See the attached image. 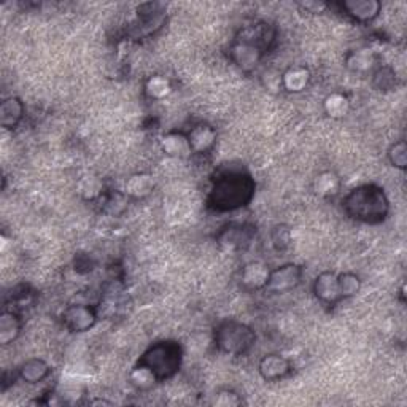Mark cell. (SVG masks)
I'll use <instances>...</instances> for the list:
<instances>
[{
  "label": "cell",
  "instance_id": "cell-1",
  "mask_svg": "<svg viewBox=\"0 0 407 407\" xmlns=\"http://www.w3.org/2000/svg\"><path fill=\"white\" fill-rule=\"evenodd\" d=\"M276 37V32L266 23L248 25L240 30L229 48L231 61L244 72H250L263 59L266 49Z\"/></svg>",
  "mask_w": 407,
  "mask_h": 407
},
{
  "label": "cell",
  "instance_id": "cell-2",
  "mask_svg": "<svg viewBox=\"0 0 407 407\" xmlns=\"http://www.w3.org/2000/svg\"><path fill=\"white\" fill-rule=\"evenodd\" d=\"M343 208L353 220L374 225V223H380L387 218L390 202H388L384 189L377 184H362L346 196Z\"/></svg>",
  "mask_w": 407,
  "mask_h": 407
},
{
  "label": "cell",
  "instance_id": "cell-3",
  "mask_svg": "<svg viewBox=\"0 0 407 407\" xmlns=\"http://www.w3.org/2000/svg\"><path fill=\"white\" fill-rule=\"evenodd\" d=\"M253 189L254 187L250 177L231 172L216 178L210 201L218 210H234L245 206L252 199Z\"/></svg>",
  "mask_w": 407,
  "mask_h": 407
},
{
  "label": "cell",
  "instance_id": "cell-4",
  "mask_svg": "<svg viewBox=\"0 0 407 407\" xmlns=\"http://www.w3.org/2000/svg\"><path fill=\"white\" fill-rule=\"evenodd\" d=\"M256 336L245 323L226 320L221 322L215 329V343L221 352L228 355H244L253 347Z\"/></svg>",
  "mask_w": 407,
  "mask_h": 407
},
{
  "label": "cell",
  "instance_id": "cell-5",
  "mask_svg": "<svg viewBox=\"0 0 407 407\" xmlns=\"http://www.w3.org/2000/svg\"><path fill=\"white\" fill-rule=\"evenodd\" d=\"M182 350L175 342H158L151 346L140 358V365L148 366L158 379L172 377L180 367Z\"/></svg>",
  "mask_w": 407,
  "mask_h": 407
},
{
  "label": "cell",
  "instance_id": "cell-6",
  "mask_svg": "<svg viewBox=\"0 0 407 407\" xmlns=\"http://www.w3.org/2000/svg\"><path fill=\"white\" fill-rule=\"evenodd\" d=\"M302 267L295 263H288L271 271L266 288L269 293H286L295 290L301 283Z\"/></svg>",
  "mask_w": 407,
  "mask_h": 407
},
{
  "label": "cell",
  "instance_id": "cell-7",
  "mask_svg": "<svg viewBox=\"0 0 407 407\" xmlns=\"http://www.w3.org/2000/svg\"><path fill=\"white\" fill-rule=\"evenodd\" d=\"M99 314L93 307L88 305H70L62 314L64 324L73 333H85V331L91 329L95 322H98Z\"/></svg>",
  "mask_w": 407,
  "mask_h": 407
},
{
  "label": "cell",
  "instance_id": "cell-8",
  "mask_svg": "<svg viewBox=\"0 0 407 407\" xmlns=\"http://www.w3.org/2000/svg\"><path fill=\"white\" fill-rule=\"evenodd\" d=\"M254 228L248 225H229L218 234V244L228 252L242 250L250 245Z\"/></svg>",
  "mask_w": 407,
  "mask_h": 407
},
{
  "label": "cell",
  "instance_id": "cell-9",
  "mask_svg": "<svg viewBox=\"0 0 407 407\" xmlns=\"http://www.w3.org/2000/svg\"><path fill=\"white\" fill-rule=\"evenodd\" d=\"M314 293L318 301H322L326 305H336L337 302L342 301L337 273L322 272L314 282Z\"/></svg>",
  "mask_w": 407,
  "mask_h": 407
},
{
  "label": "cell",
  "instance_id": "cell-10",
  "mask_svg": "<svg viewBox=\"0 0 407 407\" xmlns=\"http://www.w3.org/2000/svg\"><path fill=\"white\" fill-rule=\"evenodd\" d=\"M339 6L346 11V15L358 23L374 21L382 8L377 0H346V2H341Z\"/></svg>",
  "mask_w": 407,
  "mask_h": 407
},
{
  "label": "cell",
  "instance_id": "cell-11",
  "mask_svg": "<svg viewBox=\"0 0 407 407\" xmlns=\"http://www.w3.org/2000/svg\"><path fill=\"white\" fill-rule=\"evenodd\" d=\"M269 273L271 269L264 263H261V261H252V263H248L242 267L240 272L242 288H245L248 291L264 290L267 280H269Z\"/></svg>",
  "mask_w": 407,
  "mask_h": 407
},
{
  "label": "cell",
  "instance_id": "cell-12",
  "mask_svg": "<svg viewBox=\"0 0 407 407\" xmlns=\"http://www.w3.org/2000/svg\"><path fill=\"white\" fill-rule=\"evenodd\" d=\"M159 145H161V150L164 151V155H167L170 158L187 159L193 155L188 136L183 132L172 131V132L164 134L161 140H159Z\"/></svg>",
  "mask_w": 407,
  "mask_h": 407
},
{
  "label": "cell",
  "instance_id": "cell-13",
  "mask_svg": "<svg viewBox=\"0 0 407 407\" xmlns=\"http://www.w3.org/2000/svg\"><path fill=\"white\" fill-rule=\"evenodd\" d=\"M258 369H259L261 377L267 382H273V380L283 379L285 375H288L291 371V365L285 356L271 353L261 358Z\"/></svg>",
  "mask_w": 407,
  "mask_h": 407
},
{
  "label": "cell",
  "instance_id": "cell-14",
  "mask_svg": "<svg viewBox=\"0 0 407 407\" xmlns=\"http://www.w3.org/2000/svg\"><path fill=\"white\" fill-rule=\"evenodd\" d=\"M191 150L197 155H207L216 143V131L210 124H196L188 134Z\"/></svg>",
  "mask_w": 407,
  "mask_h": 407
},
{
  "label": "cell",
  "instance_id": "cell-15",
  "mask_svg": "<svg viewBox=\"0 0 407 407\" xmlns=\"http://www.w3.org/2000/svg\"><path fill=\"white\" fill-rule=\"evenodd\" d=\"M24 117V104L21 99L8 98L0 105V124L5 129H15Z\"/></svg>",
  "mask_w": 407,
  "mask_h": 407
},
{
  "label": "cell",
  "instance_id": "cell-16",
  "mask_svg": "<svg viewBox=\"0 0 407 407\" xmlns=\"http://www.w3.org/2000/svg\"><path fill=\"white\" fill-rule=\"evenodd\" d=\"M310 83L309 69L302 66H295L286 69L282 73V86L288 93H301Z\"/></svg>",
  "mask_w": 407,
  "mask_h": 407
},
{
  "label": "cell",
  "instance_id": "cell-17",
  "mask_svg": "<svg viewBox=\"0 0 407 407\" xmlns=\"http://www.w3.org/2000/svg\"><path fill=\"white\" fill-rule=\"evenodd\" d=\"M49 372V365L42 358H30L19 367V377L28 382V384H38V382L47 379Z\"/></svg>",
  "mask_w": 407,
  "mask_h": 407
},
{
  "label": "cell",
  "instance_id": "cell-18",
  "mask_svg": "<svg viewBox=\"0 0 407 407\" xmlns=\"http://www.w3.org/2000/svg\"><path fill=\"white\" fill-rule=\"evenodd\" d=\"M153 188H155V180L150 174H136L126 180L124 194L132 199H142L151 194Z\"/></svg>",
  "mask_w": 407,
  "mask_h": 407
},
{
  "label": "cell",
  "instance_id": "cell-19",
  "mask_svg": "<svg viewBox=\"0 0 407 407\" xmlns=\"http://www.w3.org/2000/svg\"><path fill=\"white\" fill-rule=\"evenodd\" d=\"M341 178L333 170H323L315 177L314 191L320 197H334L341 191Z\"/></svg>",
  "mask_w": 407,
  "mask_h": 407
},
{
  "label": "cell",
  "instance_id": "cell-20",
  "mask_svg": "<svg viewBox=\"0 0 407 407\" xmlns=\"http://www.w3.org/2000/svg\"><path fill=\"white\" fill-rule=\"evenodd\" d=\"M324 113L333 119H341L347 117L350 112V100L346 94L342 93H331L323 100Z\"/></svg>",
  "mask_w": 407,
  "mask_h": 407
},
{
  "label": "cell",
  "instance_id": "cell-21",
  "mask_svg": "<svg viewBox=\"0 0 407 407\" xmlns=\"http://www.w3.org/2000/svg\"><path fill=\"white\" fill-rule=\"evenodd\" d=\"M158 375L151 371L148 366L145 365H138L132 369L129 374V382L131 385L136 388L137 391H148L153 387L156 385L158 382Z\"/></svg>",
  "mask_w": 407,
  "mask_h": 407
},
{
  "label": "cell",
  "instance_id": "cell-22",
  "mask_svg": "<svg viewBox=\"0 0 407 407\" xmlns=\"http://www.w3.org/2000/svg\"><path fill=\"white\" fill-rule=\"evenodd\" d=\"M375 64V56L371 49H356L350 51L346 57V66L352 72L365 73L371 70Z\"/></svg>",
  "mask_w": 407,
  "mask_h": 407
},
{
  "label": "cell",
  "instance_id": "cell-23",
  "mask_svg": "<svg viewBox=\"0 0 407 407\" xmlns=\"http://www.w3.org/2000/svg\"><path fill=\"white\" fill-rule=\"evenodd\" d=\"M21 333V322L13 312H4L0 317V343L8 346Z\"/></svg>",
  "mask_w": 407,
  "mask_h": 407
},
{
  "label": "cell",
  "instance_id": "cell-24",
  "mask_svg": "<svg viewBox=\"0 0 407 407\" xmlns=\"http://www.w3.org/2000/svg\"><path fill=\"white\" fill-rule=\"evenodd\" d=\"M172 93V85L169 78H165L163 75H153L148 80L145 81V94L150 99L161 100Z\"/></svg>",
  "mask_w": 407,
  "mask_h": 407
},
{
  "label": "cell",
  "instance_id": "cell-25",
  "mask_svg": "<svg viewBox=\"0 0 407 407\" xmlns=\"http://www.w3.org/2000/svg\"><path fill=\"white\" fill-rule=\"evenodd\" d=\"M337 280H339V290H341L342 299L356 296L361 290V280L358 276H356V273H352V272L339 273V276H337Z\"/></svg>",
  "mask_w": 407,
  "mask_h": 407
},
{
  "label": "cell",
  "instance_id": "cell-26",
  "mask_svg": "<svg viewBox=\"0 0 407 407\" xmlns=\"http://www.w3.org/2000/svg\"><path fill=\"white\" fill-rule=\"evenodd\" d=\"M394 83H396V75L390 67H380L372 75V85L379 91H388L394 86Z\"/></svg>",
  "mask_w": 407,
  "mask_h": 407
},
{
  "label": "cell",
  "instance_id": "cell-27",
  "mask_svg": "<svg viewBox=\"0 0 407 407\" xmlns=\"http://www.w3.org/2000/svg\"><path fill=\"white\" fill-rule=\"evenodd\" d=\"M388 159L399 170H404L407 165V146L404 140H398L394 142L390 148H388Z\"/></svg>",
  "mask_w": 407,
  "mask_h": 407
},
{
  "label": "cell",
  "instance_id": "cell-28",
  "mask_svg": "<svg viewBox=\"0 0 407 407\" xmlns=\"http://www.w3.org/2000/svg\"><path fill=\"white\" fill-rule=\"evenodd\" d=\"M272 245L276 247L277 252H285L291 244V229L286 225H277L272 228L271 232Z\"/></svg>",
  "mask_w": 407,
  "mask_h": 407
},
{
  "label": "cell",
  "instance_id": "cell-29",
  "mask_svg": "<svg viewBox=\"0 0 407 407\" xmlns=\"http://www.w3.org/2000/svg\"><path fill=\"white\" fill-rule=\"evenodd\" d=\"M242 398L234 390H229V388H225V390H220L218 393L213 396L212 404L216 407H235V406H242Z\"/></svg>",
  "mask_w": 407,
  "mask_h": 407
},
{
  "label": "cell",
  "instance_id": "cell-30",
  "mask_svg": "<svg viewBox=\"0 0 407 407\" xmlns=\"http://www.w3.org/2000/svg\"><path fill=\"white\" fill-rule=\"evenodd\" d=\"M102 191V183L99 182V178L95 177H85L80 182V193L86 199H94L98 197Z\"/></svg>",
  "mask_w": 407,
  "mask_h": 407
},
{
  "label": "cell",
  "instance_id": "cell-31",
  "mask_svg": "<svg viewBox=\"0 0 407 407\" xmlns=\"http://www.w3.org/2000/svg\"><path fill=\"white\" fill-rule=\"evenodd\" d=\"M299 6L309 13H323L328 10L326 2H318V0H309V2H299Z\"/></svg>",
  "mask_w": 407,
  "mask_h": 407
},
{
  "label": "cell",
  "instance_id": "cell-32",
  "mask_svg": "<svg viewBox=\"0 0 407 407\" xmlns=\"http://www.w3.org/2000/svg\"><path fill=\"white\" fill-rule=\"evenodd\" d=\"M91 404H107V406H110L112 403H110V401H105V399H94V401H91Z\"/></svg>",
  "mask_w": 407,
  "mask_h": 407
}]
</instances>
